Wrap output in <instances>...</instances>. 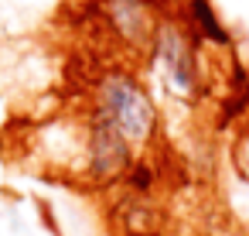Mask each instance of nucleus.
<instances>
[{"label": "nucleus", "instance_id": "nucleus-3", "mask_svg": "<svg viewBox=\"0 0 249 236\" xmlns=\"http://www.w3.org/2000/svg\"><path fill=\"white\" fill-rule=\"evenodd\" d=\"M86 117V137H82V168H79V178L92 188H106V185H116L130 175L133 161L140 157L113 127L99 123L96 117Z\"/></svg>", "mask_w": 249, "mask_h": 236}, {"label": "nucleus", "instance_id": "nucleus-2", "mask_svg": "<svg viewBox=\"0 0 249 236\" xmlns=\"http://www.w3.org/2000/svg\"><path fill=\"white\" fill-rule=\"evenodd\" d=\"M201 41L191 35V28L178 21H160L157 35L150 41V59L164 79V86L181 96V99H198L205 89V72H201Z\"/></svg>", "mask_w": 249, "mask_h": 236}, {"label": "nucleus", "instance_id": "nucleus-6", "mask_svg": "<svg viewBox=\"0 0 249 236\" xmlns=\"http://www.w3.org/2000/svg\"><path fill=\"white\" fill-rule=\"evenodd\" d=\"M188 24H191V35L198 41H208V45H218V48H232V35L218 21V14H215V7L208 4V0H188Z\"/></svg>", "mask_w": 249, "mask_h": 236}, {"label": "nucleus", "instance_id": "nucleus-1", "mask_svg": "<svg viewBox=\"0 0 249 236\" xmlns=\"http://www.w3.org/2000/svg\"><path fill=\"white\" fill-rule=\"evenodd\" d=\"M86 113L96 117L99 123L113 127L137 154L147 151L160 130V113H157L150 89L143 86V79L137 72H130L123 65L103 69L92 79Z\"/></svg>", "mask_w": 249, "mask_h": 236}, {"label": "nucleus", "instance_id": "nucleus-5", "mask_svg": "<svg viewBox=\"0 0 249 236\" xmlns=\"http://www.w3.org/2000/svg\"><path fill=\"white\" fill-rule=\"evenodd\" d=\"M116 226H120L123 236H160L164 216L147 195L130 192V198H123L120 209H116Z\"/></svg>", "mask_w": 249, "mask_h": 236}, {"label": "nucleus", "instance_id": "nucleus-7", "mask_svg": "<svg viewBox=\"0 0 249 236\" xmlns=\"http://www.w3.org/2000/svg\"><path fill=\"white\" fill-rule=\"evenodd\" d=\"M232 168H235V175L249 185V127L239 130V137H235V144H232Z\"/></svg>", "mask_w": 249, "mask_h": 236}, {"label": "nucleus", "instance_id": "nucleus-4", "mask_svg": "<svg viewBox=\"0 0 249 236\" xmlns=\"http://www.w3.org/2000/svg\"><path fill=\"white\" fill-rule=\"evenodd\" d=\"M103 21L130 48H150L160 24L154 18V0H103Z\"/></svg>", "mask_w": 249, "mask_h": 236}]
</instances>
